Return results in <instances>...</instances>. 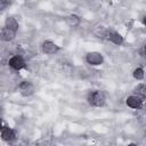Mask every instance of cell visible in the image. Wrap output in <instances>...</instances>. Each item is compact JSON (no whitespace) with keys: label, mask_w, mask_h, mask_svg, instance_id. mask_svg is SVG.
Segmentation results:
<instances>
[{"label":"cell","mask_w":146,"mask_h":146,"mask_svg":"<svg viewBox=\"0 0 146 146\" xmlns=\"http://www.w3.org/2000/svg\"><path fill=\"white\" fill-rule=\"evenodd\" d=\"M88 102L91 106H103L105 103V96L102 91H94L88 96Z\"/></svg>","instance_id":"1"},{"label":"cell","mask_w":146,"mask_h":146,"mask_svg":"<svg viewBox=\"0 0 146 146\" xmlns=\"http://www.w3.org/2000/svg\"><path fill=\"white\" fill-rule=\"evenodd\" d=\"M86 59H87V62H88L89 64H91V65H99V64L103 63V56H102L99 52H96V51L89 52V54L87 55Z\"/></svg>","instance_id":"2"},{"label":"cell","mask_w":146,"mask_h":146,"mask_svg":"<svg viewBox=\"0 0 146 146\" xmlns=\"http://www.w3.org/2000/svg\"><path fill=\"white\" fill-rule=\"evenodd\" d=\"M127 105L131 108H140L143 105V98L137 96H130L127 98Z\"/></svg>","instance_id":"3"},{"label":"cell","mask_w":146,"mask_h":146,"mask_svg":"<svg viewBox=\"0 0 146 146\" xmlns=\"http://www.w3.org/2000/svg\"><path fill=\"white\" fill-rule=\"evenodd\" d=\"M9 65L14 68V70H22L23 67H25V62L21 56H14L10 58L9 60Z\"/></svg>","instance_id":"4"},{"label":"cell","mask_w":146,"mask_h":146,"mask_svg":"<svg viewBox=\"0 0 146 146\" xmlns=\"http://www.w3.org/2000/svg\"><path fill=\"white\" fill-rule=\"evenodd\" d=\"M19 91H21V94L23 96H30L34 91V86L29 81H24L19 86Z\"/></svg>","instance_id":"5"},{"label":"cell","mask_w":146,"mask_h":146,"mask_svg":"<svg viewBox=\"0 0 146 146\" xmlns=\"http://www.w3.org/2000/svg\"><path fill=\"white\" fill-rule=\"evenodd\" d=\"M15 35H16V31H14V30H11V29H9V27H7V26H5V27L1 30V33H0V38H1L2 40H5V41H10V40H13V39L15 38Z\"/></svg>","instance_id":"6"},{"label":"cell","mask_w":146,"mask_h":146,"mask_svg":"<svg viewBox=\"0 0 146 146\" xmlns=\"http://www.w3.org/2000/svg\"><path fill=\"white\" fill-rule=\"evenodd\" d=\"M58 49H59L58 46L55 44V43L51 42V41H44L43 44H42V50H43L46 54H49V55L55 54L56 51H58Z\"/></svg>","instance_id":"7"},{"label":"cell","mask_w":146,"mask_h":146,"mask_svg":"<svg viewBox=\"0 0 146 146\" xmlns=\"http://www.w3.org/2000/svg\"><path fill=\"white\" fill-rule=\"evenodd\" d=\"M1 137L6 141H13L15 139V132L9 127H3L1 130Z\"/></svg>","instance_id":"8"},{"label":"cell","mask_w":146,"mask_h":146,"mask_svg":"<svg viewBox=\"0 0 146 146\" xmlns=\"http://www.w3.org/2000/svg\"><path fill=\"white\" fill-rule=\"evenodd\" d=\"M107 39L110 41H112L113 43H115V44H121L122 43V36L119 33H116V32H110V33H107Z\"/></svg>","instance_id":"9"},{"label":"cell","mask_w":146,"mask_h":146,"mask_svg":"<svg viewBox=\"0 0 146 146\" xmlns=\"http://www.w3.org/2000/svg\"><path fill=\"white\" fill-rule=\"evenodd\" d=\"M66 22H67V24H68L70 26L75 27V26H78V25L80 24V18H79V16H76V15H70V16L66 18Z\"/></svg>","instance_id":"10"},{"label":"cell","mask_w":146,"mask_h":146,"mask_svg":"<svg viewBox=\"0 0 146 146\" xmlns=\"http://www.w3.org/2000/svg\"><path fill=\"white\" fill-rule=\"evenodd\" d=\"M6 26L9 27V29H11V30H14V31H17L18 30V23L13 17H8L6 19Z\"/></svg>","instance_id":"11"},{"label":"cell","mask_w":146,"mask_h":146,"mask_svg":"<svg viewBox=\"0 0 146 146\" xmlns=\"http://www.w3.org/2000/svg\"><path fill=\"white\" fill-rule=\"evenodd\" d=\"M133 78L137 80H143L144 79V71L143 68H136L133 71Z\"/></svg>","instance_id":"12"},{"label":"cell","mask_w":146,"mask_h":146,"mask_svg":"<svg viewBox=\"0 0 146 146\" xmlns=\"http://www.w3.org/2000/svg\"><path fill=\"white\" fill-rule=\"evenodd\" d=\"M136 92H137V95H138L139 97L144 98V97H145V95H146V92H145V86H144V84L138 86V87H137V89H136Z\"/></svg>","instance_id":"13"},{"label":"cell","mask_w":146,"mask_h":146,"mask_svg":"<svg viewBox=\"0 0 146 146\" xmlns=\"http://www.w3.org/2000/svg\"><path fill=\"white\" fill-rule=\"evenodd\" d=\"M10 5V1L9 0H0V11L6 9L8 6Z\"/></svg>","instance_id":"14"},{"label":"cell","mask_w":146,"mask_h":146,"mask_svg":"<svg viewBox=\"0 0 146 146\" xmlns=\"http://www.w3.org/2000/svg\"><path fill=\"white\" fill-rule=\"evenodd\" d=\"M0 128H1V119H0Z\"/></svg>","instance_id":"15"},{"label":"cell","mask_w":146,"mask_h":146,"mask_svg":"<svg viewBox=\"0 0 146 146\" xmlns=\"http://www.w3.org/2000/svg\"><path fill=\"white\" fill-rule=\"evenodd\" d=\"M0 111H1V106H0Z\"/></svg>","instance_id":"16"}]
</instances>
